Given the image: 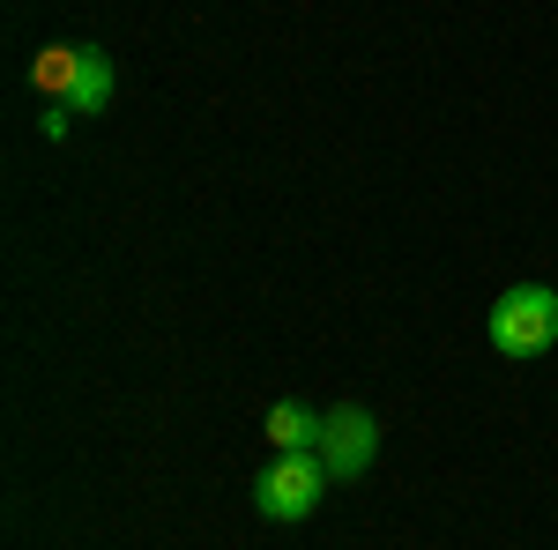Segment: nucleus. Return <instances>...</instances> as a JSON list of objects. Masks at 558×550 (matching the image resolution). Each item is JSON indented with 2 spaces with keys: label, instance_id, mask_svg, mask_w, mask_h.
Here are the masks:
<instances>
[{
  "label": "nucleus",
  "instance_id": "nucleus-1",
  "mask_svg": "<svg viewBox=\"0 0 558 550\" xmlns=\"http://www.w3.org/2000/svg\"><path fill=\"white\" fill-rule=\"evenodd\" d=\"M484 335H492V350L499 357H544L558 342V291L551 283H514V291H499V305H492V320H484Z\"/></svg>",
  "mask_w": 558,
  "mask_h": 550
},
{
  "label": "nucleus",
  "instance_id": "nucleus-2",
  "mask_svg": "<svg viewBox=\"0 0 558 550\" xmlns=\"http://www.w3.org/2000/svg\"><path fill=\"white\" fill-rule=\"evenodd\" d=\"M328 499V462L320 454H276V462L254 476V513L260 521H305V513H320Z\"/></svg>",
  "mask_w": 558,
  "mask_h": 550
},
{
  "label": "nucleus",
  "instance_id": "nucleus-3",
  "mask_svg": "<svg viewBox=\"0 0 558 550\" xmlns=\"http://www.w3.org/2000/svg\"><path fill=\"white\" fill-rule=\"evenodd\" d=\"M320 462H328V476H365L373 468V454H380V417L365 410V402H336L328 417H320V447H313Z\"/></svg>",
  "mask_w": 558,
  "mask_h": 550
},
{
  "label": "nucleus",
  "instance_id": "nucleus-4",
  "mask_svg": "<svg viewBox=\"0 0 558 550\" xmlns=\"http://www.w3.org/2000/svg\"><path fill=\"white\" fill-rule=\"evenodd\" d=\"M260 431H268L276 454H313V447H320V417L299 410V402H276V410L260 417Z\"/></svg>",
  "mask_w": 558,
  "mask_h": 550
},
{
  "label": "nucleus",
  "instance_id": "nucleus-5",
  "mask_svg": "<svg viewBox=\"0 0 558 550\" xmlns=\"http://www.w3.org/2000/svg\"><path fill=\"white\" fill-rule=\"evenodd\" d=\"M75 75H83V45H45L38 60H31V83H38V97H60V105H68Z\"/></svg>",
  "mask_w": 558,
  "mask_h": 550
},
{
  "label": "nucleus",
  "instance_id": "nucleus-6",
  "mask_svg": "<svg viewBox=\"0 0 558 550\" xmlns=\"http://www.w3.org/2000/svg\"><path fill=\"white\" fill-rule=\"evenodd\" d=\"M112 89H120L112 60L83 45V75H75V89H68V112H105V105H112Z\"/></svg>",
  "mask_w": 558,
  "mask_h": 550
},
{
  "label": "nucleus",
  "instance_id": "nucleus-7",
  "mask_svg": "<svg viewBox=\"0 0 558 550\" xmlns=\"http://www.w3.org/2000/svg\"><path fill=\"white\" fill-rule=\"evenodd\" d=\"M68 120H75L68 105H45V120H38V127H45V142H60V134H68Z\"/></svg>",
  "mask_w": 558,
  "mask_h": 550
}]
</instances>
